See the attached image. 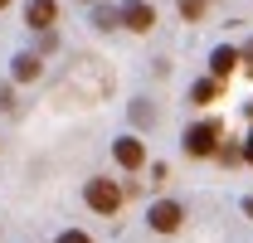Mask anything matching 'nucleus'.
Returning <instances> with one entry per match:
<instances>
[{"mask_svg":"<svg viewBox=\"0 0 253 243\" xmlns=\"http://www.w3.org/2000/svg\"><path fill=\"white\" fill-rule=\"evenodd\" d=\"M54 49H59V39H54V34L44 30V34H39V54H54Z\"/></svg>","mask_w":253,"mask_h":243,"instance_id":"15","label":"nucleus"},{"mask_svg":"<svg viewBox=\"0 0 253 243\" xmlns=\"http://www.w3.org/2000/svg\"><path fill=\"white\" fill-rule=\"evenodd\" d=\"M131 122H136V126H151V122H156V107H151L146 97H136V102H131Z\"/></svg>","mask_w":253,"mask_h":243,"instance_id":"11","label":"nucleus"},{"mask_svg":"<svg viewBox=\"0 0 253 243\" xmlns=\"http://www.w3.org/2000/svg\"><path fill=\"white\" fill-rule=\"evenodd\" d=\"M5 5H10V0H0V10H5Z\"/></svg>","mask_w":253,"mask_h":243,"instance_id":"20","label":"nucleus"},{"mask_svg":"<svg viewBox=\"0 0 253 243\" xmlns=\"http://www.w3.org/2000/svg\"><path fill=\"white\" fill-rule=\"evenodd\" d=\"M83 200H88V209H97V214H117L122 209V190H117L112 180H88Z\"/></svg>","mask_w":253,"mask_h":243,"instance_id":"2","label":"nucleus"},{"mask_svg":"<svg viewBox=\"0 0 253 243\" xmlns=\"http://www.w3.org/2000/svg\"><path fill=\"white\" fill-rule=\"evenodd\" d=\"M234 68H239V49H229V44H219V49L210 54V73H214V78H229Z\"/></svg>","mask_w":253,"mask_h":243,"instance_id":"8","label":"nucleus"},{"mask_svg":"<svg viewBox=\"0 0 253 243\" xmlns=\"http://www.w3.org/2000/svg\"><path fill=\"white\" fill-rule=\"evenodd\" d=\"M10 78L15 83H34L39 78V54H15L10 59Z\"/></svg>","mask_w":253,"mask_h":243,"instance_id":"7","label":"nucleus"},{"mask_svg":"<svg viewBox=\"0 0 253 243\" xmlns=\"http://www.w3.org/2000/svg\"><path fill=\"white\" fill-rule=\"evenodd\" d=\"M122 25L136 30V34H146L151 25H156V10H151L146 0H126V5H122Z\"/></svg>","mask_w":253,"mask_h":243,"instance_id":"4","label":"nucleus"},{"mask_svg":"<svg viewBox=\"0 0 253 243\" xmlns=\"http://www.w3.org/2000/svg\"><path fill=\"white\" fill-rule=\"evenodd\" d=\"M244 161L253 165V131H249V141H244Z\"/></svg>","mask_w":253,"mask_h":243,"instance_id":"18","label":"nucleus"},{"mask_svg":"<svg viewBox=\"0 0 253 243\" xmlns=\"http://www.w3.org/2000/svg\"><path fill=\"white\" fill-rule=\"evenodd\" d=\"M83 5H97V0H83Z\"/></svg>","mask_w":253,"mask_h":243,"instance_id":"21","label":"nucleus"},{"mask_svg":"<svg viewBox=\"0 0 253 243\" xmlns=\"http://www.w3.org/2000/svg\"><path fill=\"white\" fill-rule=\"evenodd\" d=\"M244 214H249V219H253V200H244Z\"/></svg>","mask_w":253,"mask_h":243,"instance_id":"19","label":"nucleus"},{"mask_svg":"<svg viewBox=\"0 0 253 243\" xmlns=\"http://www.w3.org/2000/svg\"><path fill=\"white\" fill-rule=\"evenodd\" d=\"M54 20H59V5H54V0H30V5H25V25H30V30H54Z\"/></svg>","mask_w":253,"mask_h":243,"instance_id":"5","label":"nucleus"},{"mask_svg":"<svg viewBox=\"0 0 253 243\" xmlns=\"http://www.w3.org/2000/svg\"><path fill=\"white\" fill-rule=\"evenodd\" d=\"M0 112H15V88H0Z\"/></svg>","mask_w":253,"mask_h":243,"instance_id":"16","label":"nucleus"},{"mask_svg":"<svg viewBox=\"0 0 253 243\" xmlns=\"http://www.w3.org/2000/svg\"><path fill=\"white\" fill-rule=\"evenodd\" d=\"M112 156H117V165H126V170H136V165L146 161V146H141L136 136H117V141H112Z\"/></svg>","mask_w":253,"mask_h":243,"instance_id":"6","label":"nucleus"},{"mask_svg":"<svg viewBox=\"0 0 253 243\" xmlns=\"http://www.w3.org/2000/svg\"><path fill=\"white\" fill-rule=\"evenodd\" d=\"M219 161H224V165H234V161H244V146H219Z\"/></svg>","mask_w":253,"mask_h":243,"instance_id":"13","label":"nucleus"},{"mask_svg":"<svg viewBox=\"0 0 253 243\" xmlns=\"http://www.w3.org/2000/svg\"><path fill=\"white\" fill-rule=\"evenodd\" d=\"M214 97H219V83H214V78H200V83L190 88V102H200V107L214 102Z\"/></svg>","mask_w":253,"mask_h":243,"instance_id":"10","label":"nucleus"},{"mask_svg":"<svg viewBox=\"0 0 253 243\" xmlns=\"http://www.w3.org/2000/svg\"><path fill=\"white\" fill-rule=\"evenodd\" d=\"M180 219H185V209H180L175 200H156V204L146 209V224H151L156 234H175V229H180Z\"/></svg>","mask_w":253,"mask_h":243,"instance_id":"3","label":"nucleus"},{"mask_svg":"<svg viewBox=\"0 0 253 243\" xmlns=\"http://www.w3.org/2000/svg\"><path fill=\"white\" fill-rule=\"evenodd\" d=\"M175 5H180V15H185V20H200L210 0H175Z\"/></svg>","mask_w":253,"mask_h":243,"instance_id":"12","label":"nucleus"},{"mask_svg":"<svg viewBox=\"0 0 253 243\" xmlns=\"http://www.w3.org/2000/svg\"><path fill=\"white\" fill-rule=\"evenodd\" d=\"M59 243H93V239H88L83 229H63V234H59Z\"/></svg>","mask_w":253,"mask_h":243,"instance_id":"14","label":"nucleus"},{"mask_svg":"<svg viewBox=\"0 0 253 243\" xmlns=\"http://www.w3.org/2000/svg\"><path fill=\"white\" fill-rule=\"evenodd\" d=\"M239 59H244V68H249V73H253V39H249V44H244V49H239Z\"/></svg>","mask_w":253,"mask_h":243,"instance_id":"17","label":"nucleus"},{"mask_svg":"<svg viewBox=\"0 0 253 243\" xmlns=\"http://www.w3.org/2000/svg\"><path fill=\"white\" fill-rule=\"evenodd\" d=\"M93 25L97 30H122V5H93Z\"/></svg>","mask_w":253,"mask_h":243,"instance_id":"9","label":"nucleus"},{"mask_svg":"<svg viewBox=\"0 0 253 243\" xmlns=\"http://www.w3.org/2000/svg\"><path fill=\"white\" fill-rule=\"evenodd\" d=\"M219 136H224L219 122H195L185 131V151L190 156H219Z\"/></svg>","mask_w":253,"mask_h":243,"instance_id":"1","label":"nucleus"}]
</instances>
